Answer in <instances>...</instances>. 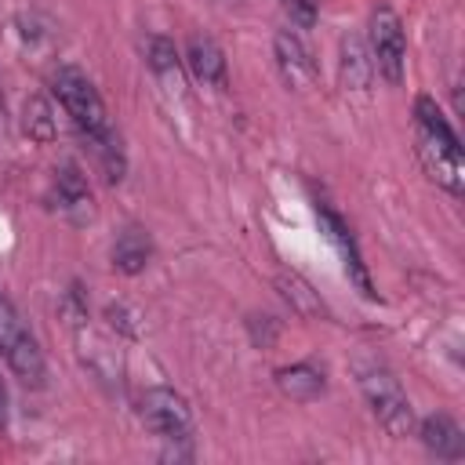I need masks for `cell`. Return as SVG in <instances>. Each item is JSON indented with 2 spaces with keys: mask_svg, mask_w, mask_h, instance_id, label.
Listing matches in <instances>:
<instances>
[{
  "mask_svg": "<svg viewBox=\"0 0 465 465\" xmlns=\"http://www.w3.org/2000/svg\"><path fill=\"white\" fill-rule=\"evenodd\" d=\"M411 124H414V153H418L425 174L440 189H447L450 196H461V189H465V156H461V142H458L454 127L447 124L443 109L429 94H418Z\"/></svg>",
  "mask_w": 465,
  "mask_h": 465,
  "instance_id": "cell-1",
  "label": "cell"
},
{
  "mask_svg": "<svg viewBox=\"0 0 465 465\" xmlns=\"http://www.w3.org/2000/svg\"><path fill=\"white\" fill-rule=\"evenodd\" d=\"M51 94L58 98L62 113L73 120V127L80 131V138H84L87 145L116 138L113 120H109V113H105V102H102L98 87L91 84V76H87L84 69H76V65H58V69L51 73Z\"/></svg>",
  "mask_w": 465,
  "mask_h": 465,
  "instance_id": "cell-2",
  "label": "cell"
},
{
  "mask_svg": "<svg viewBox=\"0 0 465 465\" xmlns=\"http://www.w3.org/2000/svg\"><path fill=\"white\" fill-rule=\"evenodd\" d=\"M360 392L374 414V421L392 436V440H403L414 432L418 418H414V407L403 392V385L396 381V374L389 367H378V363H367L360 367Z\"/></svg>",
  "mask_w": 465,
  "mask_h": 465,
  "instance_id": "cell-3",
  "label": "cell"
},
{
  "mask_svg": "<svg viewBox=\"0 0 465 465\" xmlns=\"http://www.w3.org/2000/svg\"><path fill=\"white\" fill-rule=\"evenodd\" d=\"M0 360L11 367V374L29 385V389H40L47 381V363H44V352L33 338V331L25 327V320L18 316V309L0 294Z\"/></svg>",
  "mask_w": 465,
  "mask_h": 465,
  "instance_id": "cell-4",
  "label": "cell"
},
{
  "mask_svg": "<svg viewBox=\"0 0 465 465\" xmlns=\"http://www.w3.org/2000/svg\"><path fill=\"white\" fill-rule=\"evenodd\" d=\"M367 51H371L374 73L389 87H400L403 69H407V33H403L400 15L389 4H378L367 18Z\"/></svg>",
  "mask_w": 465,
  "mask_h": 465,
  "instance_id": "cell-5",
  "label": "cell"
},
{
  "mask_svg": "<svg viewBox=\"0 0 465 465\" xmlns=\"http://www.w3.org/2000/svg\"><path fill=\"white\" fill-rule=\"evenodd\" d=\"M138 418H142V425H145L156 440H163L167 447L193 440V411H189L185 396L174 392V389H167V385H153V389L142 392V400H138Z\"/></svg>",
  "mask_w": 465,
  "mask_h": 465,
  "instance_id": "cell-6",
  "label": "cell"
},
{
  "mask_svg": "<svg viewBox=\"0 0 465 465\" xmlns=\"http://www.w3.org/2000/svg\"><path fill=\"white\" fill-rule=\"evenodd\" d=\"M272 58H276V69H280V80L291 87V91H305L316 84L320 76V65L305 44V36L298 29H276L272 36Z\"/></svg>",
  "mask_w": 465,
  "mask_h": 465,
  "instance_id": "cell-7",
  "label": "cell"
},
{
  "mask_svg": "<svg viewBox=\"0 0 465 465\" xmlns=\"http://www.w3.org/2000/svg\"><path fill=\"white\" fill-rule=\"evenodd\" d=\"M51 203L58 207V214H65L73 225H87L94 218V196L87 185V174L80 171L76 160H65L54 167L51 178Z\"/></svg>",
  "mask_w": 465,
  "mask_h": 465,
  "instance_id": "cell-8",
  "label": "cell"
},
{
  "mask_svg": "<svg viewBox=\"0 0 465 465\" xmlns=\"http://www.w3.org/2000/svg\"><path fill=\"white\" fill-rule=\"evenodd\" d=\"M320 222H323L327 236L334 240V247L341 251V258H345V272H349V280L356 283V291H360L363 298H378V294H374V283H371V272H367V265H363V258H360V251H356V240H352L345 218H341L338 211H331L327 203H320Z\"/></svg>",
  "mask_w": 465,
  "mask_h": 465,
  "instance_id": "cell-9",
  "label": "cell"
},
{
  "mask_svg": "<svg viewBox=\"0 0 465 465\" xmlns=\"http://www.w3.org/2000/svg\"><path fill=\"white\" fill-rule=\"evenodd\" d=\"M182 65L189 69V76L203 87H225V51L211 40V36H189Z\"/></svg>",
  "mask_w": 465,
  "mask_h": 465,
  "instance_id": "cell-10",
  "label": "cell"
},
{
  "mask_svg": "<svg viewBox=\"0 0 465 465\" xmlns=\"http://www.w3.org/2000/svg\"><path fill=\"white\" fill-rule=\"evenodd\" d=\"M414 429H418L425 450L436 454L440 461H458V458H465V432H461V425H458L450 414H429V418H421Z\"/></svg>",
  "mask_w": 465,
  "mask_h": 465,
  "instance_id": "cell-11",
  "label": "cell"
},
{
  "mask_svg": "<svg viewBox=\"0 0 465 465\" xmlns=\"http://www.w3.org/2000/svg\"><path fill=\"white\" fill-rule=\"evenodd\" d=\"M113 269L124 272V276H138L145 272V265L153 262V236L142 229V225H124L113 240Z\"/></svg>",
  "mask_w": 465,
  "mask_h": 465,
  "instance_id": "cell-12",
  "label": "cell"
},
{
  "mask_svg": "<svg viewBox=\"0 0 465 465\" xmlns=\"http://www.w3.org/2000/svg\"><path fill=\"white\" fill-rule=\"evenodd\" d=\"M276 389L294 403H309L327 389V381L316 363H291V367L276 371Z\"/></svg>",
  "mask_w": 465,
  "mask_h": 465,
  "instance_id": "cell-13",
  "label": "cell"
},
{
  "mask_svg": "<svg viewBox=\"0 0 465 465\" xmlns=\"http://www.w3.org/2000/svg\"><path fill=\"white\" fill-rule=\"evenodd\" d=\"M371 76H374V62H371L367 44L356 33H345L341 36V84H345V91H367Z\"/></svg>",
  "mask_w": 465,
  "mask_h": 465,
  "instance_id": "cell-14",
  "label": "cell"
},
{
  "mask_svg": "<svg viewBox=\"0 0 465 465\" xmlns=\"http://www.w3.org/2000/svg\"><path fill=\"white\" fill-rule=\"evenodd\" d=\"M145 65H149V73H153L167 91H182V54H178L174 40H167V36H149V44H145Z\"/></svg>",
  "mask_w": 465,
  "mask_h": 465,
  "instance_id": "cell-15",
  "label": "cell"
},
{
  "mask_svg": "<svg viewBox=\"0 0 465 465\" xmlns=\"http://www.w3.org/2000/svg\"><path fill=\"white\" fill-rule=\"evenodd\" d=\"M22 131H25L29 142H36V145H51V142L58 138L54 109H51V102H47L44 94L25 98V105H22Z\"/></svg>",
  "mask_w": 465,
  "mask_h": 465,
  "instance_id": "cell-16",
  "label": "cell"
},
{
  "mask_svg": "<svg viewBox=\"0 0 465 465\" xmlns=\"http://www.w3.org/2000/svg\"><path fill=\"white\" fill-rule=\"evenodd\" d=\"M80 356L84 363L91 367V374H98V381H113L120 374V363H116V352L91 331L80 327Z\"/></svg>",
  "mask_w": 465,
  "mask_h": 465,
  "instance_id": "cell-17",
  "label": "cell"
},
{
  "mask_svg": "<svg viewBox=\"0 0 465 465\" xmlns=\"http://www.w3.org/2000/svg\"><path fill=\"white\" fill-rule=\"evenodd\" d=\"M280 7H283V15H287L291 29H298V33L312 29L316 18H320V0H280Z\"/></svg>",
  "mask_w": 465,
  "mask_h": 465,
  "instance_id": "cell-18",
  "label": "cell"
},
{
  "mask_svg": "<svg viewBox=\"0 0 465 465\" xmlns=\"http://www.w3.org/2000/svg\"><path fill=\"white\" fill-rule=\"evenodd\" d=\"M280 283L287 287V291H283V298H287V302L294 298L302 312H316V309H320V302H316V294H312V287H309V283H302L298 276H280Z\"/></svg>",
  "mask_w": 465,
  "mask_h": 465,
  "instance_id": "cell-19",
  "label": "cell"
},
{
  "mask_svg": "<svg viewBox=\"0 0 465 465\" xmlns=\"http://www.w3.org/2000/svg\"><path fill=\"white\" fill-rule=\"evenodd\" d=\"M62 312L69 316L73 327H84L87 323V298H84L80 283H69V291L62 294Z\"/></svg>",
  "mask_w": 465,
  "mask_h": 465,
  "instance_id": "cell-20",
  "label": "cell"
},
{
  "mask_svg": "<svg viewBox=\"0 0 465 465\" xmlns=\"http://www.w3.org/2000/svg\"><path fill=\"white\" fill-rule=\"evenodd\" d=\"M4 425H7V389L0 381V432H4Z\"/></svg>",
  "mask_w": 465,
  "mask_h": 465,
  "instance_id": "cell-21",
  "label": "cell"
},
{
  "mask_svg": "<svg viewBox=\"0 0 465 465\" xmlns=\"http://www.w3.org/2000/svg\"><path fill=\"white\" fill-rule=\"evenodd\" d=\"M7 131V105H4V87H0V134Z\"/></svg>",
  "mask_w": 465,
  "mask_h": 465,
  "instance_id": "cell-22",
  "label": "cell"
},
{
  "mask_svg": "<svg viewBox=\"0 0 465 465\" xmlns=\"http://www.w3.org/2000/svg\"><path fill=\"white\" fill-rule=\"evenodd\" d=\"M222 4H232V0H222Z\"/></svg>",
  "mask_w": 465,
  "mask_h": 465,
  "instance_id": "cell-23",
  "label": "cell"
}]
</instances>
